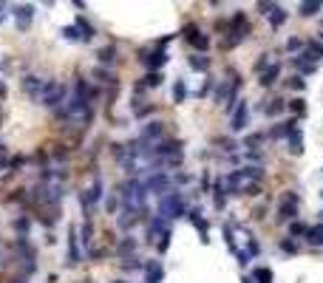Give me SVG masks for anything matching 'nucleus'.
<instances>
[{"label": "nucleus", "mask_w": 323, "mask_h": 283, "mask_svg": "<svg viewBox=\"0 0 323 283\" xmlns=\"http://www.w3.org/2000/svg\"><path fill=\"white\" fill-rule=\"evenodd\" d=\"M287 150H292V156H300L303 153V133H300L298 119H289L287 122Z\"/></svg>", "instance_id": "f257e3e1"}, {"label": "nucleus", "mask_w": 323, "mask_h": 283, "mask_svg": "<svg viewBox=\"0 0 323 283\" xmlns=\"http://www.w3.org/2000/svg\"><path fill=\"white\" fill-rule=\"evenodd\" d=\"M298 215V192H287L284 195V201H281V207H278V221H292Z\"/></svg>", "instance_id": "f03ea898"}, {"label": "nucleus", "mask_w": 323, "mask_h": 283, "mask_svg": "<svg viewBox=\"0 0 323 283\" xmlns=\"http://www.w3.org/2000/svg\"><path fill=\"white\" fill-rule=\"evenodd\" d=\"M247 122H250V105L247 102H238V108H235V113H232V133H241L244 127H247Z\"/></svg>", "instance_id": "7ed1b4c3"}, {"label": "nucleus", "mask_w": 323, "mask_h": 283, "mask_svg": "<svg viewBox=\"0 0 323 283\" xmlns=\"http://www.w3.org/2000/svg\"><path fill=\"white\" fill-rule=\"evenodd\" d=\"M164 213H173L170 218H179V215L185 213V201H182V195L179 192H170L164 201H162V215Z\"/></svg>", "instance_id": "20e7f679"}, {"label": "nucleus", "mask_w": 323, "mask_h": 283, "mask_svg": "<svg viewBox=\"0 0 323 283\" xmlns=\"http://www.w3.org/2000/svg\"><path fill=\"white\" fill-rule=\"evenodd\" d=\"M278 77H281V63H272V65H269L264 74H261V79H258V82H261V88H272V85L278 82Z\"/></svg>", "instance_id": "39448f33"}, {"label": "nucleus", "mask_w": 323, "mask_h": 283, "mask_svg": "<svg viewBox=\"0 0 323 283\" xmlns=\"http://www.w3.org/2000/svg\"><path fill=\"white\" fill-rule=\"evenodd\" d=\"M306 241L312 247H323V224H315L306 229Z\"/></svg>", "instance_id": "423d86ee"}, {"label": "nucleus", "mask_w": 323, "mask_h": 283, "mask_svg": "<svg viewBox=\"0 0 323 283\" xmlns=\"http://www.w3.org/2000/svg\"><path fill=\"white\" fill-rule=\"evenodd\" d=\"M284 108H287V102L284 99H272L269 105H264V116H278Z\"/></svg>", "instance_id": "0eeeda50"}, {"label": "nucleus", "mask_w": 323, "mask_h": 283, "mask_svg": "<svg viewBox=\"0 0 323 283\" xmlns=\"http://www.w3.org/2000/svg\"><path fill=\"white\" fill-rule=\"evenodd\" d=\"M253 281H258V283H272V269H269V266H258V269L253 272Z\"/></svg>", "instance_id": "6e6552de"}, {"label": "nucleus", "mask_w": 323, "mask_h": 283, "mask_svg": "<svg viewBox=\"0 0 323 283\" xmlns=\"http://www.w3.org/2000/svg\"><path fill=\"white\" fill-rule=\"evenodd\" d=\"M145 63H148L150 68H159L162 63H167V54H164V51H156V54H150L148 60H145Z\"/></svg>", "instance_id": "1a4fd4ad"}, {"label": "nucleus", "mask_w": 323, "mask_h": 283, "mask_svg": "<svg viewBox=\"0 0 323 283\" xmlns=\"http://www.w3.org/2000/svg\"><path fill=\"white\" fill-rule=\"evenodd\" d=\"M185 96H187V85H185V79H179V82H176V88H173V99L182 102Z\"/></svg>", "instance_id": "9d476101"}, {"label": "nucleus", "mask_w": 323, "mask_h": 283, "mask_svg": "<svg viewBox=\"0 0 323 283\" xmlns=\"http://www.w3.org/2000/svg\"><path fill=\"white\" fill-rule=\"evenodd\" d=\"M289 111H292V113H298V116H300V113L306 111V102L300 99V96H295V99H289Z\"/></svg>", "instance_id": "9b49d317"}, {"label": "nucleus", "mask_w": 323, "mask_h": 283, "mask_svg": "<svg viewBox=\"0 0 323 283\" xmlns=\"http://www.w3.org/2000/svg\"><path fill=\"white\" fill-rule=\"evenodd\" d=\"M318 9H321V3H300V14H303V17L318 14Z\"/></svg>", "instance_id": "f8f14e48"}, {"label": "nucleus", "mask_w": 323, "mask_h": 283, "mask_svg": "<svg viewBox=\"0 0 323 283\" xmlns=\"http://www.w3.org/2000/svg\"><path fill=\"white\" fill-rule=\"evenodd\" d=\"M281 252H289V255H298V244L292 238H284L281 241Z\"/></svg>", "instance_id": "ddd939ff"}, {"label": "nucleus", "mask_w": 323, "mask_h": 283, "mask_svg": "<svg viewBox=\"0 0 323 283\" xmlns=\"http://www.w3.org/2000/svg\"><path fill=\"white\" fill-rule=\"evenodd\" d=\"M264 139H266V133H253V136L244 139V147H255V145H261Z\"/></svg>", "instance_id": "4468645a"}, {"label": "nucleus", "mask_w": 323, "mask_h": 283, "mask_svg": "<svg viewBox=\"0 0 323 283\" xmlns=\"http://www.w3.org/2000/svg\"><path fill=\"white\" fill-rule=\"evenodd\" d=\"M306 229H309L306 224H300V221H292V224H289V235H306Z\"/></svg>", "instance_id": "2eb2a0df"}, {"label": "nucleus", "mask_w": 323, "mask_h": 283, "mask_svg": "<svg viewBox=\"0 0 323 283\" xmlns=\"http://www.w3.org/2000/svg\"><path fill=\"white\" fill-rule=\"evenodd\" d=\"M190 65L196 68V71H207V60H204V57H190Z\"/></svg>", "instance_id": "dca6fc26"}, {"label": "nucleus", "mask_w": 323, "mask_h": 283, "mask_svg": "<svg viewBox=\"0 0 323 283\" xmlns=\"http://www.w3.org/2000/svg\"><path fill=\"white\" fill-rule=\"evenodd\" d=\"M269 65H272V60H269V54H261V60L255 63V71H258V74H264V68H269Z\"/></svg>", "instance_id": "f3484780"}, {"label": "nucleus", "mask_w": 323, "mask_h": 283, "mask_svg": "<svg viewBox=\"0 0 323 283\" xmlns=\"http://www.w3.org/2000/svg\"><path fill=\"white\" fill-rule=\"evenodd\" d=\"M287 85H289V88H295V91H303V88H306V82H303V77H300V74H298V77H292V79H287Z\"/></svg>", "instance_id": "a211bd4d"}, {"label": "nucleus", "mask_w": 323, "mask_h": 283, "mask_svg": "<svg viewBox=\"0 0 323 283\" xmlns=\"http://www.w3.org/2000/svg\"><path fill=\"white\" fill-rule=\"evenodd\" d=\"M303 48V40H298V37H289L287 40V51H300Z\"/></svg>", "instance_id": "6ab92c4d"}, {"label": "nucleus", "mask_w": 323, "mask_h": 283, "mask_svg": "<svg viewBox=\"0 0 323 283\" xmlns=\"http://www.w3.org/2000/svg\"><path fill=\"white\" fill-rule=\"evenodd\" d=\"M99 60H102V63H114V48H102V51H99Z\"/></svg>", "instance_id": "aec40b11"}, {"label": "nucleus", "mask_w": 323, "mask_h": 283, "mask_svg": "<svg viewBox=\"0 0 323 283\" xmlns=\"http://www.w3.org/2000/svg\"><path fill=\"white\" fill-rule=\"evenodd\" d=\"M247 247H250V255H258V252H261V247H258V241H255V238L247 241Z\"/></svg>", "instance_id": "412c9836"}, {"label": "nucleus", "mask_w": 323, "mask_h": 283, "mask_svg": "<svg viewBox=\"0 0 323 283\" xmlns=\"http://www.w3.org/2000/svg\"><path fill=\"white\" fill-rule=\"evenodd\" d=\"M145 79H148V85H159V82H162V74H148Z\"/></svg>", "instance_id": "4be33fe9"}, {"label": "nucleus", "mask_w": 323, "mask_h": 283, "mask_svg": "<svg viewBox=\"0 0 323 283\" xmlns=\"http://www.w3.org/2000/svg\"><path fill=\"white\" fill-rule=\"evenodd\" d=\"M264 213H266V207H264V204H258V207H255V213H253V218H258V221H261V218H264Z\"/></svg>", "instance_id": "5701e85b"}, {"label": "nucleus", "mask_w": 323, "mask_h": 283, "mask_svg": "<svg viewBox=\"0 0 323 283\" xmlns=\"http://www.w3.org/2000/svg\"><path fill=\"white\" fill-rule=\"evenodd\" d=\"M241 283H255V281H253V278H244V281H241Z\"/></svg>", "instance_id": "b1692460"}, {"label": "nucleus", "mask_w": 323, "mask_h": 283, "mask_svg": "<svg viewBox=\"0 0 323 283\" xmlns=\"http://www.w3.org/2000/svg\"><path fill=\"white\" fill-rule=\"evenodd\" d=\"M321 221H323V213H321Z\"/></svg>", "instance_id": "393cba45"}, {"label": "nucleus", "mask_w": 323, "mask_h": 283, "mask_svg": "<svg viewBox=\"0 0 323 283\" xmlns=\"http://www.w3.org/2000/svg\"><path fill=\"white\" fill-rule=\"evenodd\" d=\"M321 37H323V31H321Z\"/></svg>", "instance_id": "a878e982"}]
</instances>
